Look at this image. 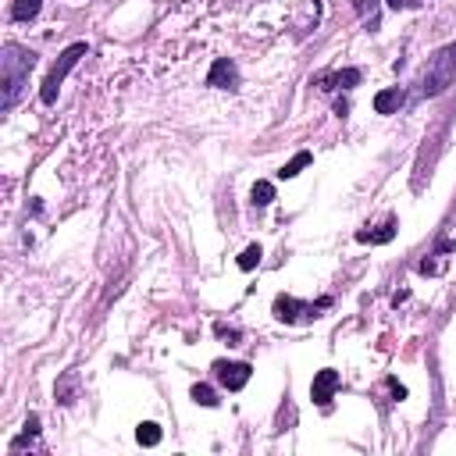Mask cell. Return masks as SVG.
<instances>
[{
	"label": "cell",
	"mask_w": 456,
	"mask_h": 456,
	"mask_svg": "<svg viewBox=\"0 0 456 456\" xmlns=\"http://www.w3.org/2000/svg\"><path fill=\"white\" fill-rule=\"evenodd\" d=\"M324 307H332V299H317L314 303V307H310V303H299V299H292V296H278L274 299V317L278 321H286V324H296L303 314H307V317H321L317 310H324Z\"/></svg>",
	"instance_id": "cell-4"
},
{
	"label": "cell",
	"mask_w": 456,
	"mask_h": 456,
	"mask_svg": "<svg viewBox=\"0 0 456 456\" xmlns=\"http://www.w3.org/2000/svg\"><path fill=\"white\" fill-rule=\"evenodd\" d=\"M453 82H456V43H446L428 58L417 86H421V96H442Z\"/></svg>",
	"instance_id": "cell-2"
},
{
	"label": "cell",
	"mask_w": 456,
	"mask_h": 456,
	"mask_svg": "<svg viewBox=\"0 0 456 456\" xmlns=\"http://www.w3.org/2000/svg\"><path fill=\"white\" fill-rule=\"evenodd\" d=\"M193 403L196 407H218V392L211 389V385H193Z\"/></svg>",
	"instance_id": "cell-15"
},
{
	"label": "cell",
	"mask_w": 456,
	"mask_h": 456,
	"mask_svg": "<svg viewBox=\"0 0 456 456\" xmlns=\"http://www.w3.org/2000/svg\"><path fill=\"white\" fill-rule=\"evenodd\" d=\"M40 8H43V0H15V4H11V18L15 21H29V18L40 15Z\"/></svg>",
	"instance_id": "cell-10"
},
{
	"label": "cell",
	"mask_w": 456,
	"mask_h": 456,
	"mask_svg": "<svg viewBox=\"0 0 456 456\" xmlns=\"http://www.w3.org/2000/svg\"><path fill=\"white\" fill-rule=\"evenodd\" d=\"M36 435H40V417H36V414H29V417H25V432H21L15 442H11V453H18L21 446H29Z\"/></svg>",
	"instance_id": "cell-12"
},
{
	"label": "cell",
	"mask_w": 456,
	"mask_h": 456,
	"mask_svg": "<svg viewBox=\"0 0 456 456\" xmlns=\"http://www.w3.org/2000/svg\"><path fill=\"white\" fill-rule=\"evenodd\" d=\"M249 374H253V367H249V364H243V360H218V364H214V378H218V382H221L228 392L246 389Z\"/></svg>",
	"instance_id": "cell-5"
},
{
	"label": "cell",
	"mask_w": 456,
	"mask_h": 456,
	"mask_svg": "<svg viewBox=\"0 0 456 456\" xmlns=\"http://www.w3.org/2000/svg\"><path fill=\"white\" fill-rule=\"evenodd\" d=\"M136 439H139V446H157V442H161V428H157L154 421H143V424L136 428Z\"/></svg>",
	"instance_id": "cell-14"
},
{
	"label": "cell",
	"mask_w": 456,
	"mask_h": 456,
	"mask_svg": "<svg viewBox=\"0 0 456 456\" xmlns=\"http://www.w3.org/2000/svg\"><path fill=\"white\" fill-rule=\"evenodd\" d=\"M385 4H389V8H403V0H385Z\"/></svg>",
	"instance_id": "cell-20"
},
{
	"label": "cell",
	"mask_w": 456,
	"mask_h": 456,
	"mask_svg": "<svg viewBox=\"0 0 456 456\" xmlns=\"http://www.w3.org/2000/svg\"><path fill=\"white\" fill-rule=\"evenodd\" d=\"M249 200H253V207H268L271 200H274V186L271 182H257V186H253V193H249Z\"/></svg>",
	"instance_id": "cell-16"
},
{
	"label": "cell",
	"mask_w": 456,
	"mask_h": 456,
	"mask_svg": "<svg viewBox=\"0 0 456 456\" xmlns=\"http://www.w3.org/2000/svg\"><path fill=\"white\" fill-rule=\"evenodd\" d=\"M207 86H214V89H236V86H239L236 64L228 61V58H218V61L211 64V71H207Z\"/></svg>",
	"instance_id": "cell-7"
},
{
	"label": "cell",
	"mask_w": 456,
	"mask_h": 456,
	"mask_svg": "<svg viewBox=\"0 0 456 456\" xmlns=\"http://www.w3.org/2000/svg\"><path fill=\"white\" fill-rule=\"evenodd\" d=\"M36 68V54L33 50H25L18 43H8L0 50V86H4V100H0V107L11 111L18 104V96L29 82V71Z\"/></svg>",
	"instance_id": "cell-1"
},
{
	"label": "cell",
	"mask_w": 456,
	"mask_h": 456,
	"mask_svg": "<svg viewBox=\"0 0 456 456\" xmlns=\"http://www.w3.org/2000/svg\"><path fill=\"white\" fill-rule=\"evenodd\" d=\"M261 257H264V253H261V246L253 243V246H246V249L239 253V268H243V271H253V268L261 264Z\"/></svg>",
	"instance_id": "cell-17"
},
{
	"label": "cell",
	"mask_w": 456,
	"mask_h": 456,
	"mask_svg": "<svg viewBox=\"0 0 456 456\" xmlns=\"http://www.w3.org/2000/svg\"><path fill=\"white\" fill-rule=\"evenodd\" d=\"M399 104H403V89H399V86L382 89V93L374 96V111H378V114H392V111H399Z\"/></svg>",
	"instance_id": "cell-9"
},
{
	"label": "cell",
	"mask_w": 456,
	"mask_h": 456,
	"mask_svg": "<svg viewBox=\"0 0 456 456\" xmlns=\"http://www.w3.org/2000/svg\"><path fill=\"white\" fill-rule=\"evenodd\" d=\"M314 157H310V150H299V154L289 161V164H282V171H278V179H296V175L303 171V168H307Z\"/></svg>",
	"instance_id": "cell-11"
},
{
	"label": "cell",
	"mask_w": 456,
	"mask_h": 456,
	"mask_svg": "<svg viewBox=\"0 0 456 456\" xmlns=\"http://www.w3.org/2000/svg\"><path fill=\"white\" fill-rule=\"evenodd\" d=\"M346 111H349V104H346V100H339V104H335V114H339V118H346Z\"/></svg>",
	"instance_id": "cell-19"
},
{
	"label": "cell",
	"mask_w": 456,
	"mask_h": 456,
	"mask_svg": "<svg viewBox=\"0 0 456 456\" xmlns=\"http://www.w3.org/2000/svg\"><path fill=\"white\" fill-rule=\"evenodd\" d=\"M392 236H396V221L389 218L382 225V232H357V243H389Z\"/></svg>",
	"instance_id": "cell-13"
},
{
	"label": "cell",
	"mask_w": 456,
	"mask_h": 456,
	"mask_svg": "<svg viewBox=\"0 0 456 456\" xmlns=\"http://www.w3.org/2000/svg\"><path fill=\"white\" fill-rule=\"evenodd\" d=\"M339 385H342L339 371L324 367V371H317V374H314V385H310V399L317 403V407H328V403H332V396L339 392Z\"/></svg>",
	"instance_id": "cell-6"
},
{
	"label": "cell",
	"mask_w": 456,
	"mask_h": 456,
	"mask_svg": "<svg viewBox=\"0 0 456 456\" xmlns=\"http://www.w3.org/2000/svg\"><path fill=\"white\" fill-rule=\"evenodd\" d=\"M86 54H89V46H86V43H71L68 50H61L58 64L46 71V79H43V89H40V100H43L46 107H50V104H54V100H58V89H61V82L68 79V71H71L75 64H79V61H82Z\"/></svg>",
	"instance_id": "cell-3"
},
{
	"label": "cell",
	"mask_w": 456,
	"mask_h": 456,
	"mask_svg": "<svg viewBox=\"0 0 456 456\" xmlns=\"http://www.w3.org/2000/svg\"><path fill=\"white\" fill-rule=\"evenodd\" d=\"M389 389H392V399H407V389H403L396 378H389Z\"/></svg>",
	"instance_id": "cell-18"
},
{
	"label": "cell",
	"mask_w": 456,
	"mask_h": 456,
	"mask_svg": "<svg viewBox=\"0 0 456 456\" xmlns=\"http://www.w3.org/2000/svg\"><path fill=\"white\" fill-rule=\"evenodd\" d=\"M360 82V71L357 68H346V71H335V75H317V86L321 89H353Z\"/></svg>",
	"instance_id": "cell-8"
}]
</instances>
